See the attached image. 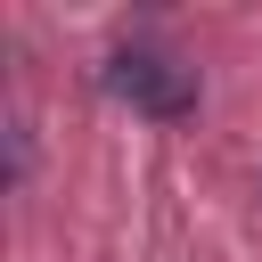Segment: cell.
<instances>
[{
	"label": "cell",
	"instance_id": "cell-1",
	"mask_svg": "<svg viewBox=\"0 0 262 262\" xmlns=\"http://www.w3.org/2000/svg\"><path fill=\"white\" fill-rule=\"evenodd\" d=\"M106 90H115L123 106L156 115V123L196 115V66H180V57H164V49H115V57H106Z\"/></svg>",
	"mask_w": 262,
	"mask_h": 262
}]
</instances>
